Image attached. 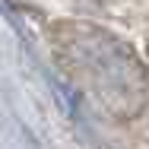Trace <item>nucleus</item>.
Segmentation results:
<instances>
[{
    "instance_id": "nucleus-1",
    "label": "nucleus",
    "mask_w": 149,
    "mask_h": 149,
    "mask_svg": "<svg viewBox=\"0 0 149 149\" xmlns=\"http://www.w3.org/2000/svg\"><path fill=\"white\" fill-rule=\"evenodd\" d=\"M60 70L111 118H133L149 98V76L136 51L114 32L89 22H60L51 32Z\"/></svg>"
}]
</instances>
